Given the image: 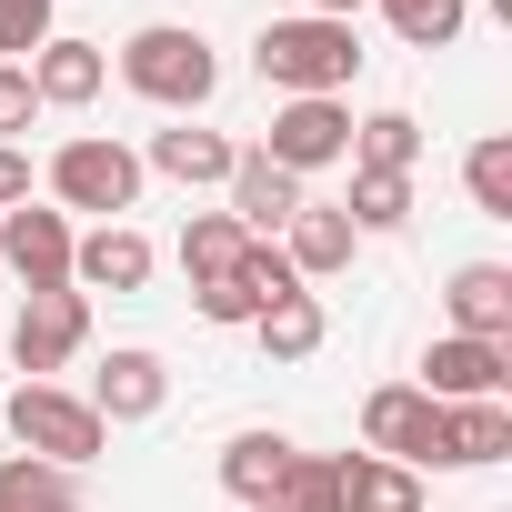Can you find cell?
Returning <instances> with one entry per match:
<instances>
[{"label":"cell","mask_w":512,"mask_h":512,"mask_svg":"<svg viewBox=\"0 0 512 512\" xmlns=\"http://www.w3.org/2000/svg\"><path fill=\"white\" fill-rule=\"evenodd\" d=\"M231 161H241V141H221V131H201V121H171V131H151V161H141V171H161V181H181V191H221Z\"/></svg>","instance_id":"cell-16"},{"label":"cell","mask_w":512,"mask_h":512,"mask_svg":"<svg viewBox=\"0 0 512 512\" xmlns=\"http://www.w3.org/2000/svg\"><path fill=\"white\" fill-rule=\"evenodd\" d=\"M51 31H61V21H51V0H0V61H31Z\"/></svg>","instance_id":"cell-29"},{"label":"cell","mask_w":512,"mask_h":512,"mask_svg":"<svg viewBox=\"0 0 512 512\" xmlns=\"http://www.w3.org/2000/svg\"><path fill=\"white\" fill-rule=\"evenodd\" d=\"M121 81H131L151 111L191 121V111L221 91V51H211L201 31H181V21H141V31L121 41Z\"/></svg>","instance_id":"cell-2"},{"label":"cell","mask_w":512,"mask_h":512,"mask_svg":"<svg viewBox=\"0 0 512 512\" xmlns=\"http://www.w3.org/2000/svg\"><path fill=\"white\" fill-rule=\"evenodd\" d=\"M362 452H382L402 472H452V412L412 382H382V392H362Z\"/></svg>","instance_id":"cell-4"},{"label":"cell","mask_w":512,"mask_h":512,"mask_svg":"<svg viewBox=\"0 0 512 512\" xmlns=\"http://www.w3.org/2000/svg\"><path fill=\"white\" fill-rule=\"evenodd\" d=\"M332 512H432V492L382 452H332Z\"/></svg>","instance_id":"cell-12"},{"label":"cell","mask_w":512,"mask_h":512,"mask_svg":"<svg viewBox=\"0 0 512 512\" xmlns=\"http://www.w3.org/2000/svg\"><path fill=\"white\" fill-rule=\"evenodd\" d=\"M231 282L251 292V302H282V292H312L292 262H282V241H241V262H231Z\"/></svg>","instance_id":"cell-27"},{"label":"cell","mask_w":512,"mask_h":512,"mask_svg":"<svg viewBox=\"0 0 512 512\" xmlns=\"http://www.w3.org/2000/svg\"><path fill=\"white\" fill-rule=\"evenodd\" d=\"M71 211H41V201H21V211H0V262H11V282L21 292H71Z\"/></svg>","instance_id":"cell-8"},{"label":"cell","mask_w":512,"mask_h":512,"mask_svg":"<svg viewBox=\"0 0 512 512\" xmlns=\"http://www.w3.org/2000/svg\"><path fill=\"white\" fill-rule=\"evenodd\" d=\"M251 332H262V352H272V362H312V352H322V332H332V312H322V292H282V302L251 312Z\"/></svg>","instance_id":"cell-19"},{"label":"cell","mask_w":512,"mask_h":512,"mask_svg":"<svg viewBox=\"0 0 512 512\" xmlns=\"http://www.w3.org/2000/svg\"><path fill=\"white\" fill-rule=\"evenodd\" d=\"M221 191H231V221H241L251 241H272V231H282V221H292V211L312 201V191H302V181H292V171H282L272 151H241Z\"/></svg>","instance_id":"cell-13"},{"label":"cell","mask_w":512,"mask_h":512,"mask_svg":"<svg viewBox=\"0 0 512 512\" xmlns=\"http://www.w3.org/2000/svg\"><path fill=\"white\" fill-rule=\"evenodd\" d=\"M191 312H201V322H221V332H241V322L262 312V302H251L241 282H191Z\"/></svg>","instance_id":"cell-31"},{"label":"cell","mask_w":512,"mask_h":512,"mask_svg":"<svg viewBox=\"0 0 512 512\" xmlns=\"http://www.w3.org/2000/svg\"><path fill=\"white\" fill-rule=\"evenodd\" d=\"M342 221H352L362 241H372V231H402V221H412V171H352Z\"/></svg>","instance_id":"cell-25"},{"label":"cell","mask_w":512,"mask_h":512,"mask_svg":"<svg viewBox=\"0 0 512 512\" xmlns=\"http://www.w3.org/2000/svg\"><path fill=\"white\" fill-rule=\"evenodd\" d=\"M51 201L61 211H91V221H121L131 201H141V151H121L111 131H81V141H61L51 151Z\"/></svg>","instance_id":"cell-5"},{"label":"cell","mask_w":512,"mask_h":512,"mask_svg":"<svg viewBox=\"0 0 512 512\" xmlns=\"http://www.w3.org/2000/svg\"><path fill=\"white\" fill-rule=\"evenodd\" d=\"M251 71H262L282 101H342L352 91V71H362V41H352V21H272L262 41H251Z\"/></svg>","instance_id":"cell-1"},{"label":"cell","mask_w":512,"mask_h":512,"mask_svg":"<svg viewBox=\"0 0 512 512\" xmlns=\"http://www.w3.org/2000/svg\"><path fill=\"white\" fill-rule=\"evenodd\" d=\"M412 161H422V121H412V111L352 121V171H412Z\"/></svg>","instance_id":"cell-23"},{"label":"cell","mask_w":512,"mask_h":512,"mask_svg":"<svg viewBox=\"0 0 512 512\" xmlns=\"http://www.w3.org/2000/svg\"><path fill=\"white\" fill-rule=\"evenodd\" d=\"M382 21H392L402 51H452L462 21H472V0H382Z\"/></svg>","instance_id":"cell-26"},{"label":"cell","mask_w":512,"mask_h":512,"mask_svg":"<svg viewBox=\"0 0 512 512\" xmlns=\"http://www.w3.org/2000/svg\"><path fill=\"white\" fill-rule=\"evenodd\" d=\"M0 422H11V442H21L31 462H61V472H81V462H101V452H111V422H101L71 382H11Z\"/></svg>","instance_id":"cell-3"},{"label":"cell","mask_w":512,"mask_h":512,"mask_svg":"<svg viewBox=\"0 0 512 512\" xmlns=\"http://www.w3.org/2000/svg\"><path fill=\"white\" fill-rule=\"evenodd\" d=\"M0 512H81V472L11 452V462H0Z\"/></svg>","instance_id":"cell-20"},{"label":"cell","mask_w":512,"mask_h":512,"mask_svg":"<svg viewBox=\"0 0 512 512\" xmlns=\"http://www.w3.org/2000/svg\"><path fill=\"white\" fill-rule=\"evenodd\" d=\"M31 111H41L31 61H0V141H21V131H31Z\"/></svg>","instance_id":"cell-30"},{"label":"cell","mask_w":512,"mask_h":512,"mask_svg":"<svg viewBox=\"0 0 512 512\" xmlns=\"http://www.w3.org/2000/svg\"><path fill=\"white\" fill-rule=\"evenodd\" d=\"M101 81H111V51H101V41L51 31V41L31 51V91H41V111H91V101H101Z\"/></svg>","instance_id":"cell-11"},{"label":"cell","mask_w":512,"mask_h":512,"mask_svg":"<svg viewBox=\"0 0 512 512\" xmlns=\"http://www.w3.org/2000/svg\"><path fill=\"white\" fill-rule=\"evenodd\" d=\"M292 452H302L292 432H231V442H221V492H231L241 512H251V502H272L282 472H292Z\"/></svg>","instance_id":"cell-18"},{"label":"cell","mask_w":512,"mask_h":512,"mask_svg":"<svg viewBox=\"0 0 512 512\" xmlns=\"http://www.w3.org/2000/svg\"><path fill=\"white\" fill-rule=\"evenodd\" d=\"M241 241H251V231H241L231 211H191V221H181V272H191V282H231Z\"/></svg>","instance_id":"cell-22"},{"label":"cell","mask_w":512,"mask_h":512,"mask_svg":"<svg viewBox=\"0 0 512 512\" xmlns=\"http://www.w3.org/2000/svg\"><path fill=\"white\" fill-rule=\"evenodd\" d=\"M81 342H91V292H21V322H11L21 382H51Z\"/></svg>","instance_id":"cell-7"},{"label":"cell","mask_w":512,"mask_h":512,"mask_svg":"<svg viewBox=\"0 0 512 512\" xmlns=\"http://www.w3.org/2000/svg\"><path fill=\"white\" fill-rule=\"evenodd\" d=\"M251 151H272L292 181H312V171L352 161V101H272V131Z\"/></svg>","instance_id":"cell-6"},{"label":"cell","mask_w":512,"mask_h":512,"mask_svg":"<svg viewBox=\"0 0 512 512\" xmlns=\"http://www.w3.org/2000/svg\"><path fill=\"white\" fill-rule=\"evenodd\" d=\"M272 512H332V452H292V472H282Z\"/></svg>","instance_id":"cell-28"},{"label":"cell","mask_w":512,"mask_h":512,"mask_svg":"<svg viewBox=\"0 0 512 512\" xmlns=\"http://www.w3.org/2000/svg\"><path fill=\"white\" fill-rule=\"evenodd\" d=\"M21 201H31V151L0 141V211H21Z\"/></svg>","instance_id":"cell-32"},{"label":"cell","mask_w":512,"mask_h":512,"mask_svg":"<svg viewBox=\"0 0 512 512\" xmlns=\"http://www.w3.org/2000/svg\"><path fill=\"white\" fill-rule=\"evenodd\" d=\"M452 412V472L512 462V402H442Z\"/></svg>","instance_id":"cell-21"},{"label":"cell","mask_w":512,"mask_h":512,"mask_svg":"<svg viewBox=\"0 0 512 512\" xmlns=\"http://www.w3.org/2000/svg\"><path fill=\"white\" fill-rule=\"evenodd\" d=\"M462 191H472L482 221H512V131H482L462 151Z\"/></svg>","instance_id":"cell-24"},{"label":"cell","mask_w":512,"mask_h":512,"mask_svg":"<svg viewBox=\"0 0 512 512\" xmlns=\"http://www.w3.org/2000/svg\"><path fill=\"white\" fill-rule=\"evenodd\" d=\"M111 432L121 422H161V402H171V362L151 352V342H121V352H101V372H91V392H81Z\"/></svg>","instance_id":"cell-10"},{"label":"cell","mask_w":512,"mask_h":512,"mask_svg":"<svg viewBox=\"0 0 512 512\" xmlns=\"http://www.w3.org/2000/svg\"><path fill=\"white\" fill-rule=\"evenodd\" d=\"M312 21H362V0H312Z\"/></svg>","instance_id":"cell-33"},{"label":"cell","mask_w":512,"mask_h":512,"mask_svg":"<svg viewBox=\"0 0 512 512\" xmlns=\"http://www.w3.org/2000/svg\"><path fill=\"white\" fill-rule=\"evenodd\" d=\"M251 512H272V502H251Z\"/></svg>","instance_id":"cell-34"},{"label":"cell","mask_w":512,"mask_h":512,"mask_svg":"<svg viewBox=\"0 0 512 512\" xmlns=\"http://www.w3.org/2000/svg\"><path fill=\"white\" fill-rule=\"evenodd\" d=\"M151 282V241L131 231V221H101V231H81L71 241V292H141Z\"/></svg>","instance_id":"cell-14"},{"label":"cell","mask_w":512,"mask_h":512,"mask_svg":"<svg viewBox=\"0 0 512 512\" xmlns=\"http://www.w3.org/2000/svg\"><path fill=\"white\" fill-rule=\"evenodd\" d=\"M412 392H432V402H512V342H462V332H442L432 352H422V382Z\"/></svg>","instance_id":"cell-9"},{"label":"cell","mask_w":512,"mask_h":512,"mask_svg":"<svg viewBox=\"0 0 512 512\" xmlns=\"http://www.w3.org/2000/svg\"><path fill=\"white\" fill-rule=\"evenodd\" d=\"M352 251H362V231L342 221V201H302V211L282 221V262H292L302 282H332V272H352Z\"/></svg>","instance_id":"cell-15"},{"label":"cell","mask_w":512,"mask_h":512,"mask_svg":"<svg viewBox=\"0 0 512 512\" xmlns=\"http://www.w3.org/2000/svg\"><path fill=\"white\" fill-rule=\"evenodd\" d=\"M442 312H452L462 342H512V272L502 262H462L442 282Z\"/></svg>","instance_id":"cell-17"}]
</instances>
